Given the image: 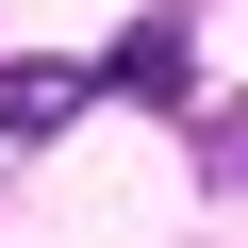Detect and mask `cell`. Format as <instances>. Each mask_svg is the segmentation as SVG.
I'll return each mask as SVG.
<instances>
[{"label":"cell","mask_w":248,"mask_h":248,"mask_svg":"<svg viewBox=\"0 0 248 248\" xmlns=\"http://www.w3.org/2000/svg\"><path fill=\"white\" fill-rule=\"evenodd\" d=\"M83 99H99V66H17V50H0V149H50Z\"/></svg>","instance_id":"6da1fadb"},{"label":"cell","mask_w":248,"mask_h":248,"mask_svg":"<svg viewBox=\"0 0 248 248\" xmlns=\"http://www.w3.org/2000/svg\"><path fill=\"white\" fill-rule=\"evenodd\" d=\"M99 83H133V99H182V17H149L133 50H116V66H99Z\"/></svg>","instance_id":"7a4b0ae2"},{"label":"cell","mask_w":248,"mask_h":248,"mask_svg":"<svg viewBox=\"0 0 248 248\" xmlns=\"http://www.w3.org/2000/svg\"><path fill=\"white\" fill-rule=\"evenodd\" d=\"M199 166H215V182H248V99H215V116H199Z\"/></svg>","instance_id":"3957f363"}]
</instances>
